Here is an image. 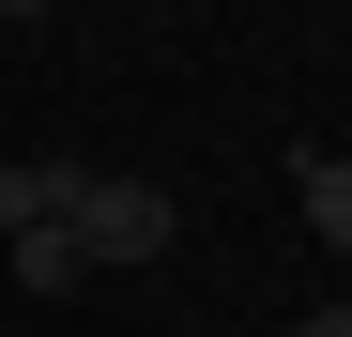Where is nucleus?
Wrapping results in <instances>:
<instances>
[{
  "instance_id": "nucleus-1",
  "label": "nucleus",
  "mask_w": 352,
  "mask_h": 337,
  "mask_svg": "<svg viewBox=\"0 0 352 337\" xmlns=\"http://www.w3.org/2000/svg\"><path fill=\"white\" fill-rule=\"evenodd\" d=\"M62 246L107 276V261H168V184H138V168H77V215Z\"/></svg>"
},
{
  "instance_id": "nucleus-2",
  "label": "nucleus",
  "mask_w": 352,
  "mask_h": 337,
  "mask_svg": "<svg viewBox=\"0 0 352 337\" xmlns=\"http://www.w3.org/2000/svg\"><path fill=\"white\" fill-rule=\"evenodd\" d=\"M62 215H77V168L62 153H46V168H0V246H16V230H62Z\"/></svg>"
},
{
  "instance_id": "nucleus-3",
  "label": "nucleus",
  "mask_w": 352,
  "mask_h": 337,
  "mask_svg": "<svg viewBox=\"0 0 352 337\" xmlns=\"http://www.w3.org/2000/svg\"><path fill=\"white\" fill-rule=\"evenodd\" d=\"M291 199H307V230L352 261V153H291Z\"/></svg>"
},
{
  "instance_id": "nucleus-4",
  "label": "nucleus",
  "mask_w": 352,
  "mask_h": 337,
  "mask_svg": "<svg viewBox=\"0 0 352 337\" xmlns=\"http://www.w3.org/2000/svg\"><path fill=\"white\" fill-rule=\"evenodd\" d=\"M77 276H92V261H77L62 230H16V292H77Z\"/></svg>"
},
{
  "instance_id": "nucleus-5",
  "label": "nucleus",
  "mask_w": 352,
  "mask_h": 337,
  "mask_svg": "<svg viewBox=\"0 0 352 337\" xmlns=\"http://www.w3.org/2000/svg\"><path fill=\"white\" fill-rule=\"evenodd\" d=\"M291 337H352V307H307V322H291Z\"/></svg>"
}]
</instances>
